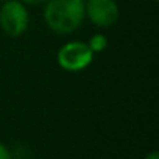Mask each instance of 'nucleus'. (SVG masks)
Returning <instances> with one entry per match:
<instances>
[{"label": "nucleus", "mask_w": 159, "mask_h": 159, "mask_svg": "<svg viewBox=\"0 0 159 159\" xmlns=\"http://www.w3.org/2000/svg\"><path fill=\"white\" fill-rule=\"evenodd\" d=\"M0 159H13L8 147L5 143H2V142H0Z\"/></svg>", "instance_id": "obj_6"}, {"label": "nucleus", "mask_w": 159, "mask_h": 159, "mask_svg": "<svg viewBox=\"0 0 159 159\" xmlns=\"http://www.w3.org/2000/svg\"><path fill=\"white\" fill-rule=\"evenodd\" d=\"M84 11L89 20L100 28L112 27L120 14L116 0H88L84 3Z\"/></svg>", "instance_id": "obj_4"}, {"label": "nucleus", "mask_w": 159, "mask_h": 159, "mask_svg": "<svg viewBox=\"0 0 159 159\" xmlns=\"http://www.w3.org/2000/svg\"><path fill=\"white\" fill-rule=\"evenodd\" d=\"M153 2H157V0H153Z\"/></svg>", "instance_id": "obj_10"}, {"label": "nucleus", "mask_w": 159, "mask_h": 159, "mask_svg": "<svg viewBox=\"0 0 159 159\" xmlns=\"http://www.w3.org/2000/svg\"><path fill=\"white\" fill-rule=\"evenodd\" d=\"M88 45H89V48H91L94 53H102V52L106 48V45H108V38H106L105 34H94V36L89 39Z\"/></svg>", "instance_id": "obj_5"}, {"label": "nucleus", "mask_w": 159, "mask_h": 159, "mask_svg": "<svg viewBox=\"0 0 159 159\" xmlns=\"http://www.w3.org/2000/svg\"><path fill=\"white\" fill-rule=\"evenodd\" d=\"M84 0H47L44 20L59 34H69L81 27L84 20Z\"/></svg>", "instance_id": "obj_1"}, {"label": "nucleus", "mask_w": 159, "mask_h": 159, "mask_svg": "<svg viewBox=\"0 0 159 159\" xmlns=\"http://www.w3.org/2000/svg\"><path fill=\"white\" fill-rule=\"evenodd\" d=\"M143 159H159V153L154 150V151H151V153H148Z\"/></svg>", "instance_id": "obj_8"}, {"label": "nucleus", "mask_w": 159, "mask_h": 159, "mask_svg": "<svg viewBox=\"0 0 159 159\" xmlns=\"http://www.w3.org/2000/svg\"><path fill=\"white\" fill-rule=\"evenodd\" d=\"M28 24H30V16L20 0L3 2L2 8H0V27L8 36L11 38L22 36L27 31Z\"/></svg>", "instance_id": "obj_2"}, {"label": "nucleus", "mask_w": 159, "mask_h": 159, "mask_svg": "<svg viewBox=\"0 0 159 159\" xmlns=\"http://www.w3.org/2000/svg\"><path fill=\"white\" fill-rule=\"evenodd\" d=\"M56 59L61 69L67 72H80L91 66L94 59V52L86 42L72 41L59 48Z\"/></svg>", "instance_id": "obj_3"}, {"label": "nucleus", "mask_w": 159, "mask_h": 159, "mask_svg": "<svg viewBox=\"0 0 159 159\" xmlns=\"http://www.w3.org/2000/svg\"><path fill=\"white\" fill-rule=\"evenodd\" d=\"M22 3H28V5H39V3H44L47 0H20Z\"/></svg>", "instance_id": "obj_7"}, {"label": "nucleus", "mask_w": 159, "mask_h": 159, "mask_svg": "<svg viewBox=\"0 0 159 159\" xmlns=\"http://www.w3.org/2000/svg\"><path fill=\"white\" fill-rule=\"evenodd\" d=\"M0 2H8V0H0Z\"/></svg>", "instance_id": "obj_9"}]
</instances>
